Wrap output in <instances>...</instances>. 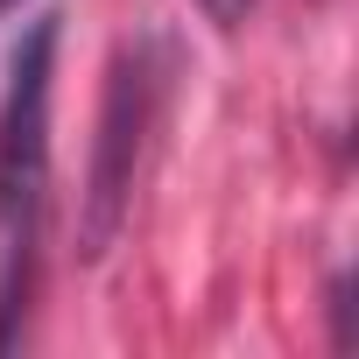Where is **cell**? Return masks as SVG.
Masks as SVG:
<instances>
[{
  "mask_svg": "<svg viewBox=\"0 0 359 359\" xmlns=\"http://www.w3.org/2000/svg\"><path fill=\"white\" fill-rule=\"evenodd\" d=\"M57 43H64V15H36L15 36L8 85H0V352L22 345L29 303H36V268H43Z\"/></svg>",
  "mask_w": 359,
  "mask_h": 359,
  "instance_id": "6da1fadb",
  "label": "cell"
},
{
  "mask_svg": "<svg viewBox=\"0 0 359 359\" xmlns=\"http://www.w3.org/2000/svg\"><path fill=\"white\" fill-rule=\"evenodd\" d=\"M162 43L155 36H134L120 43L113 57V78H106V106H99V141H92V176H85V212H78V254L99 261L127 212H134V176H141V155H148V134H155V106H162Z\"/></svg>",
  "mask_w": 359,
  "mask_h": 359,
  "instance_id": "7a4b0ae2",
  "label": "cell"
},
{
  "mask_svg": "<svg viewBox=\"0 0 359 359\" xmlns=\"http://www.w3.org/2000/svg\"><path fill=\"white\" fill-rule=\"evenodd\" d=\"M331 345H352V275H331Z\"/></svg>",
  "mask_w": 359,
  "mask_h": 359,
  "instance_id": "3957f363",
  "label": "cell"
},
{
  "mask_svg": "<svg viewBox=\"0 0 359 359\" xmlns=\"http://www.w3.org/2000/svg\"><path fill=\"white\" fill-rule=\"evenodd\" d=\"M198 8H205V22H212V29H240V22L261 8V0H198Z\"/></svg>",
  "mask_w": 359,
  "mask_h": 359,
  "instance_id": "277c9868",
  "label": "cell"
},
{
  "mask_svg": "<svg viewBox=\"0 0 359 359\" xmlns=\"http://www.w3.org/2000/svg\"><path fill=\"white\" fill-rule=\"evenodd\" d=\"M8 15H22V0H0V22H8Z\"/></svg>",
  "mask_w": 359,
  "mask_h": 359,
  "instance_id": "5b68a950",
  "label": "cell"
}]
</instances>
